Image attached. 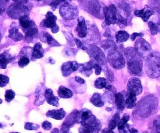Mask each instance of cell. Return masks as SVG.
Listing matches in <instances>:
<instances>
[{"label":"cell","mask_w":160,"mask_h":133,"mask_svg":"<svg viewBox=\"0 0 160 133\" xmlns=\"http://www.w3.org/2000/svg\"><path fill=\"white\" fill-rule=\"evenodd\" d=\"M158 105V100L155 96L145 97L138 104L136 111L134 112V116L138 119L148 118L153 113Z\"/></svg>","instance_id":"obj_1"},{"label":"cell","mask_w":160,"mask_h":133,"mask_svg":"<svg viewBox=\"0 0 160 133\" xmlns=\"http://www.w3.org/2000/svg\"><path fill=\"white\" fill-rule=\"evenodd\" d=\"M145 70L148 76L157 78L160 75V53L153 52L148 56L145 65Z\"/></svg>","instance_id":"obj_2"},{"label":"cell","mask_w":160,"mask_h":133,"mask_svg":"<svg viewBox=\"0 0 160 133\" xmlns=\"http://www.w3.org/2000/svg\"><path fill=\"white\" fill-rule=\"evenodd\" d=\"M108 61L116 69H121L124 67L125 63V59L123 56V55L120 52L117 51H111L108 55Z\"/></svg>","instance_id":"obj_3"},{"label":"cell","mask_w":160,"mask_h":133,"mask_svg":"<svg viewBox=\"0 0 160 133\" xmlns=\"http://www.w3.org/2000/svg\"><path fill=\"white\" fill-rule=\"evenodd\" d=\"M59 12L61 17L63 19L67 20H71L78 17V9L77 6H72L69 3H65L61 6Z\"/></svg>","instance_id":"obj_4"},{"label":"cell","mask_w":160,"mask_h":133,"mask_svg":"<svg viewBox=\"0 0 160 133\" xmlns=\"http://www.w3.org/2000/svg\"><path fill=\"white\" fill-rule=\"evenodd\" d=\"M104 11L105 22L106 25H111L117 23V8L115 5L112 4L109 6H106L103 9Z\"/></svg>","instance_id":"obj_5"},{"label":"cell","mask_w":160,"mask_h":133,"mask_svg":"<svg viewBox=\"0 0 160 133\" xmlns=\"http://www.w3.org/2000/svg\"><path fill=\"white\" fill-rule=\"evenodd\" d=\"M87 51L89 55L93 58V60H95L97 63L101 64V65H104L106 63V59L104 53L98 47L91 45L88 48H87Z\"/></svg>","instance_id":"obj_6"},{"label":"cell","mask_w":160,"mask_h":133,"mask_svg":"<svg viewBox=\"0 0 160 133\" xmlns=\"http://www.w3.org/2000/svg\"><path fill=\"white\" fill-rule=\"evenodd\" d=\"M135 50L138 54L142 58H145L150 55L151 46L144 39L140 38L137 40L135 43Z\"/></svg>","instance_id":"obj_7"},{"label":"cell","mask_w":160,"mask_h":133,"mask_svg":"<svg viewBox=\"0 0 160 133\" xmlns=\"http://www.w3.org/2000/svg\"><path fill=\"white\" fill-rule=\"evenodd\" d=\"M128 90L129 93H132L134 94L140 95L142 93V86L141 81L137 78L131 79L128 83Z\"/></svg>","instance_id":"obj_8"},{"label":"cell","mask_w":160,"mask_h":133,"mask_svg":"<svg viewBox=\"0 0 160 133\" xmlns=\"http://www.w3.org/2000/svg\"><path fill=\"white\" fill-rule=\"evenodd\" d=\"M84 125L87 126L91 133H98L102 129L101 122L94 115H92Z\"/></svg>","instance_id":"obj_9"},{"label":"cell","mask_w":160,"mask_h":133,"mask_svg":"<svg viewBox=\"0 0 160 133\" xmlns=\"http://www.w3.org/2000/svg\"><path fill=\"white\" fill-rule=\"evenodd\" d=\"M79 66L80 65L77 62H66L61 67V71H62L63 76H68L72 73L77 71Z\"/></svg>","instance_id":"obj_10"},{"label":"cell","mask_w":160,"mask_h":133,"mask_svg":"<svg viewBox=\"0 0 160 133\" xmlns=\"http://www.w3.org/2000/svg\"><path fill=\"white\" fill-rule=\"evenodd\" d=\"M88 8L89 12L92 15L98 17V18L102 17L101 14V7H100V4L98 3V1H96V0H90L88 3Z\"/></svg>","instance_id":"obj_11"},{"label":"cell","mask_w":160,"mask_h":133,"mask_svg":"<svg viewBox=\"0 0 160 133\" xmlns=\"http://www.w3.org/2000/svg\"><path fill=\"white\" fill-rule=\"evenodd\" d=\"M80 121V112L78 111H73L72 113H70L67 118L66 121H64L62 126H66L67 128H70L75 124V123H79Z\"/></svg>","instance_id":"obj_12"},{"label":"cell","mask_w":160,"mask_h":133,"mask_svg":"<svg viewBox=\"0 0 160 133\" xmlns=\"http://www.w3.org/2000/svg\"><path fill=\"white\" fill-rule=\"evenodd\" d=\"M153 14H154V10L148 6H145V8L141 9V10H136L134 12V15L136 17H141L143 20L144 22L148 21L150 17L152 15H153Z\"/></svg>","instance_id":"obj_13"},{"label":"cell","mask_w":160,"mask_h":133,"mask_svg":"<svg viewBox=\"0 0 160 133\" xmlns=\"http://www.w3.org/2000/svg\"><path fill=\"white\" fill-rule=\"evenodd\" d=\"M77 33L80 37H85L88 34V27L86 25V21L84 17H80L78 19V24L76 29Z\"/></svg>","instance_id":"obj_14"},{"label":"cell","mask_w":160,"mask_h":133,"mask_svg":"<svg viewBox=\"0 0 160 133\" xmlns=\"http://www.w3.org/2000/svg\"><path fill=\"white\" fill-rule=\"evenodd\" d=\"M56 20H57V17L52 12H48L46 16H45V19L43 20V23H43V26L45 27L52 29L55 26H57L56 25Z\"/></svg>","instance_id":"obj_15"},{"label":"cell","mask_w":160,"mask_h":133,"mask_svg":"<svg viewBox=\"0 0 160 133\" xmlns=\"http://www.w3.org/2000/svg\"><path fill=\"white\" fill-rule=\"evenodd\" d=\"M130 120V116L128 115H124L123 118L119 121L117 127H118L120 133H130V126L128 124V121Z\"/></svg>","instance_id":"obj_16"},{"label":"cell","mask_w":160,"mask_h":133,"mask_svg":"<svg viewBox=\"0 0 160 133\" xmlns=\"http://www.w3.org/2000/svg\"><path fill=\"white\" fill-rule=\"evenodd\" d=\"M95 87L98 89L106 88V90H108L109 91L113 92V93L116 92L114 87H112V85H110L105 78H98V79H97L95 83Z\"/></svg>","instance_id":"obj_17"},{"label":"cell","mask_w":160,"mask_h":133,"mask_svg":"<svg viewBox=\"0 0 160 133\" xmlns=\"http://www.w3.org/2000/svg\"><path fill=\"white\" fill-rule=\"evenodd\" d=\"M45 97L47 103L48 104H51L52 106L58 107L59 106V98L57 97L54 96L53 92L51 89H47L45 92Z\"/></svg>","instance_id":"obj_18"},{"label":"cell","mask_w":160,"mask_h":133,"mask_svg":"<svg viewBox=\"0 0 160 133\" xmlns=\"http://www.w3.org/2000/svg\"><path fill=\"white\" fill-rule=\"evenodd\" d=\"M44 55L43 48H42V44L37 43L34 46V48L31 50V58L32 60H35V59H42Z\"/></svg>","instance_id":"obj_19"},{"label":"cell","mask_w":160,"mask_h":133,"mask_svg":"<svg viewBox=\"0 0 160 133\" xmlns=\"http://www.w3.org/2000/svg\"><path fill=\"white\" fill-rule=\"evenodd\" d=\"M38 27L35 25V23H33L32 26L25 31V40L28 42L32 41L33 39L38 35Z\"/></svg>","instance_id":"obj_20"},{"label":"cell","mask_w":160,"mask_h":133,"mask_svg":"<svg viewBox=\"0 0 160 133\" xmlns=\"http://www.w3.org/2000/svg\"><path fill=\"white\" fill-rule=\"evenodd\" d=\"M46 116L53 119L61 120L66 116V112L62 108L59 109V110H52L47 112Z\"/></svg>","instance_id":"obj_21"},{"label":"cell","mask_w":160,"mask_h":133,"mask_svg":"<svg viewBox=\"0 0 160 133\" xmlns=\"http://www.w3.org/2000/svg\"><path fill=\"white\" fill-rule=\"evenodd\" d=\"M12 56L9 55L8 51H5L2 54H0V69H6L8 64L12 61Z\"/></svg>","instance_id":"obj_22"},{"label":"cell","mask_w":160,"mask_h":133,"mask_svg":"<svg viewBox=\"0 0 160 133\" xmlns=\"http://www.w3.org/2000/svg\"><path fill=\"white\" fill-rule=\"evenodd\" d=\"M19 20H20V26H21L22 29L25 31H26L27 30L29 29V28L32 26L33 23H34V21L30 20L29 17H28V15L21 17L20 19H19Z\"/></svg>","instance_id":"obj_23"},{"label":"cell","mask_w":160,"mask_h":133,"mask_svg":"<svg viewBox=\"0 0 160 133\" xmlns=\"http://www.w3.org/2000/svg\"><path fill=\"white\" fill-rule=\"evenodd\" d=\"M42 40L44 42H46L48 45L51 46H59V44L47 32H42Z\"/></svg>","instance_id":"obj_24"},{"label":"cell","mask_w":160,"mask_h":133,"mask_svg":"<svg viewBox=\"0 0 160 133\" xmlns=\"http://www.w3.org/2000/svg\"><path fill=\"white\" fill-rule=\"evenodd\" d=\"M136 101H137V97L136 95L132 93H128L126 99H125V106L129 109L133 108L136 105Z\"/></svg>","instance_id":"obj_25"},{"label":"cell","mask_w":160,"mask_h":133,"mask_svg":"<svg viewBox=\"0 0 160 133\" xmlns=\"http://www.w3.org/2000/svg\"><path fill=\"white\" fill-rule=\"evenodd\" d=\"M91 102H92V104H93L95 107H103L105 104V101H103L102 97L98 93H95V94H93V96L91 98Z\"/></svg>","instance_id":"obj_26"},{"label":"cell","mask_w":160,"mask_h":133,"mask_svg":"<svg viewBox=\"0 0 160 133\" xmlns=\"http://www.w3.org/2000/svg\"><path fill=\"white\" fill-rule=\"evenodd\" d=\"M115 102L117 104V107L118 108V110H120V112L124 109L125 107V99L123 95L121 93H116L115 95Z\"/></svg>","instance_id":"obj_27"},{"label":"cell","mask_w":160,"mask_h":133,"mask_svg":"<svg viewBox=\"0 0 160 133\" xmlns=\"http://www.w3.org/2000/svg\"><path fill=\"white\" fill-rule=\"evenodd\" d=\"M92 114L91 111L88 110V109H83L81 112H80V121L79 123L81 125H84L91 117L92 116Z\"/></svg>","instance_id":"obj_28"},{"label":"cell","mask_w":160,"mask_h":133,"mask_svg":"<svg viewBox=\"0 0 160 133\" xmlns=\"http://www.w3.org/2000/svg\"><path fill=\"white\" fill-rule=\"evenodd\" d=\"M81 67V73L85 75L86 76H89L92 73V62H89L87 64H81L80 65Z\"/></svg>","instance_id":"obj_29"},{"label":"cell","mask_w":160,"mask_h":133,"mask_svg":"<svg viewBox=\"0 0 160 133\" xmlns=\"http://www.w3.org/2000/svg\"><path fill=\"white\" fill-rule=\"evenodd\" d=\"M58 94L61 98H70L73 97V92L68 88L64 87H60L58 90Z\"/></svg>","instance_id":"obj_30"},{"label":"cell","mask_w":160,"mask_h":133,"mask_svg":"<svg viewBox=\"0 0 160 133\" xmlns=\"http://www.w3.org/2000/svg\"><path fill=\"white\" fill-rule=\"evenodd\" d=\"M101 45L104 49L106 50V51H110L109 52L113 51H117V45H115V43H114L112 40H104V41L102 42Z\"/></svg>","instance_id":"obj_31"},{"label":"cell","mask_w":160,"mask_h":133,"mask_svg":"<svg viewBox=\"0 0 160 133\" xmlns=\"http://www.w3.org/2000/svg\"><path fill=\"white\" fill-rule=\"evenodd\" d=\"M9 37L13 39L15 41H19V40L23 39V35L19 32L18 29L17 27H12L9 31Z\"/></svg>","instance_id":"obj_32"},{"label":"cell","mask_w":160,"mask_h":133,"mask_svg":"<svg viewBox=\"0 0 160 133\" xmlns=\"http://www.w3.org/2000/svg\"><path fill=\"white\" fill-rule=\"evenodd\" d=\"M130 37L129 34L126 31H120L117 33L116 34V39H117V41L118 43H122V42L127 41L128 40V38Z\"/></svg>","instance_id":"obj_33"},{"label":"cell","mask_w":160,"mask_h":133,"mask_svg":"<svg viewBox=\"0 0 160 133\" xmlns=\"http://www.w3.org/2000/svg\"><path fill=\"white\" fill-rule=\"evenodd\" d=\"M120 121V115L118 113L115 114L113 116V118H112L110 121L109 123V128L108 129H110V130H113L116 127H117V125H118L119 121Z\"/></svg>","instance_id":"obj_34"},{"label":"cell","mask_w":160,"mask_h":133,"mask_svg":"<svg viewBox=\"0 0 160 133\" xmlns=\"http://www.w3.org/2000/svg\"><path fill=\"white\" fill-rule=\"evenodd\" d=\"M44 98L45 97V94L42 93V91L41 89H38L37 92H36V101H34V104L35 105H41L44 103Z\"/></svg>","instance_id":"obj_35"},{"label":"cell","mask_w":160,"mask_h":133,"mask_svg":"<svg viewBox=\"0 0 160 133\" xmlns=\"http://www.w3.org/2000/svg\"><path fill=\"white\" fill-rule=\"evenodd\" d=\"M148 2L150 8L160 12V0H148Z\"/></svg>","instance_id":"obj_36"},{"label":"cell","mask_w":160,"mask_h":133,"mask_svg":"<svg viewBox=\"0 0 160 133\" xmlns=\"http://www.w3.org/2000/svg\"><path fill=\"white\" fill-rule=\"evenodd\" d=\"M70 2H71V0H52L51 3H50V6H51L53 10H55L57 8V6L61 3L65 4V3H70Z\"/></svg>","instance_id":"obj_37"},{"label":"cell","mask_w":160,"mask_h":133,"mask_svg":"<svg viewBox=\"0 0 160 133\" xmlns=\"http://www.w3.org/2000/svg\"><path fill=\"white\" fill-rule=\"evenodd\" d=\"M148 26L150 28V31H151V34L152 35H156V34H158L159 31V25L156 24L155 23H153L152 21H150L148 23Z\"/></svg>","instance_id":"obj_38"},{"label":"cell","mask_w":160,"mask_h":133,"mask_svg":"<svg viewBox=\"0 0 160 133\" xmlns=\"http://www.w3.org/2000/svg\"><path fill=\"white\" fill-rule=\"evenodd\" d=\"M153 133H160V116L157 117L153 121Z\"/></svg>","instance_id":"obj_39"},{"label":"cell","mask_w":160,"mask_h":133,"mask_svg":"<svg viewBox=\"0 0 160 133\" xmlns=\"http://www.w3.org/2000/svg\"><path fill=\"white\" fill-rule=\"evenodd\" d=\"M30 62V59L28 56H21L18 62V65L20 67H24L28 65Z\"/></svg>","instance_id":"obj_40"},{"label":"cell","mask_w":160,"mask_h":133,"mask_svg":"<svg viewBox=\"0 0 160 133\" xmlns=\"http://www.w3.org/2000/svg\"><path fill=\"white\" fill-rule=\"evenodd\" d=\"M15 97V93L14 91H12V90H8L6 91V94H5V99L7 102H10L11 101L13 100V98Z\"/></svg>","instance_id":"obj_41"},{"label":"cell","mask_w":160,"mask_h":133,"mask_svg":"<svg viewBox=\"0 0 160 133\" xmlns=\"http://www.w3.org/2000/svg\"><path fill=\"white\" fill-rule=\"evenodd\" d=\"M9 78L8 76L0 74V87H4L5 86L9 83Z\"/></svg>","instance_id":"obj_42"},{"label":"cell","mask_w":160,"mask_h":133,"mask_svg":"<svg viewBox=\"0 0 160 133\" xmlns=\"http://www.w3.org/2000/svg\"><path fill=\"white\" fill-rule=\"evenodd\" d=\"M24 128L25 129H27V130H36V129H39V126L38 125L34 124V123L28 122L25 124Z\"/></svg>","instance_id":"obj_43"},{"label":"cell","mask_w":160,"mask_h":133,"mask_svg":"<svg viewBox=\"0 0 160 133\" xmlns=\"http://www.w3.org/2000/svg\"><path fill=\"white\" fill-rule=\"evenodd\" d=\"M92 66H93V68L95 69V74L99 75L102 72V66L100 65V64L95 63V62H94L93 61H92Z\"/></svg>","instance_id":"obj_44"},{"label":"cell","mask_w":160,"mask_h":133,"mask_svg":"<svg viewBox=\"0 0 160 133\" xmlns=\"http://www.w3.org/2000/svg\"><path fill=\"white\" fill-rule=\"evenodd\" d=\"M74 40H75V42H76V45H77V46L78 47V48H81V49L84 50V51H87V48L84 46V44H83L81 40H78V39H77V38H75Z\"/></svg>","instance_id":"obj_45"},{"label":"cell","mask_w":160,"mask_h":133,"mask_svg":"<svg viewBox=\"0 0 160 133\" xmlns=\"http://www.w3.org/2000/svg\"><path fill=\"white\" fill-rule=\"evenodd\" d=\"M105 74L106 75V77H107V79H109V82H112V81L113 80V75H112V71H110V70L107 69L106 71L105 70Z\"/></svg>","instance_id":"obj_46"},{"label":"cell","mask_w":160,"mask_h":133,"mask_svg":"<svg viewBox=\"0 0 160 133\" xmlns=\"http://www.w3.org/2000/svg\"><path fill=\"white\" fill-rule=\"evenodd\" d=\"M79 133H91V132L88 128L87 127V126H85V125H81V128L79 129Z\"/></svg>","instance_id":"obj_47"},{"label":"cell","mask_w":160,"mask_h":133,"mask_svg":"<svg viewBox=\"0 0 160 133\" xmlns=\"http://www.w3.org/2000/svg\"><path fill=\"white\" fill-rule=\"evenodd\" d=\"M42 128L45 130H50L52 129V124L48 121H45L42 123Z\"/></svg>","instance_id":"obj_48"},{"label":"cell","mask_w":160,"mask_h":133,"mask_svg":"<svg viewBox=\"0 0 160 133\" xmlns=\"http://www.w3.org/2000/svg\"><path fill=\"white\" fill-rule=\"evenodd\" d=\"M138 37H143V34H142V33H134L131 36V39L132 40H134Z\"/></svg>","instance_id":"obj_49"},{"label":"cell","mask_w":160,"mask_h":133,"mask_svg":"<svg viewBox=\"0 0 160 133\" xmlns=\"http://www.w3.org/2000/svg\"><path fill=\"white\" fill-rule=\"evenodd\" d=\"M60 133H71V132H70V128H67V127H66V126H62Z\"/></svg>","instance_id":"obj_50"},{"label":"cell","mask_w":160,"mask_h":133,"mask_svg":"<svg viewBox=\"0 0 160 133\" xmlns=\"http://www.w3.org/2000/svg\"><path fill=\"white\" fill-rule=\"evenodd\" d=\"M75 80H76V82H78V83H80V84L85 83V81H84V79H82V78H80L79 76H76V77H75Z\"/></svg>","instance_id":"obj_51"},{"label":"cell","mask_w":160,"mask_h":133,"mask_svg":"<svg viewBox=\"0 0 160 133\" xmlns=\"http://www.w3.org/2000/svg\"><path fill=\"white\" fill-rule=\"evenodd\" d=\"M51 31H52V33H55V34H56V33H57L58 31H59V26H56L54 28L51 29Z\"/></svg>","instance_id":"obj_52"},{"label":"cell","mask_w":160,"mask_h":133,"mask_svg":"<svg viewBox=\"0 0 160 133\" xmlns=\"http://www.w3.org/2000/svg\"><path fill=\"white\" fill-rule=\"evenodd\" d=\"M102 133H114L112 132V130H110L109 129H106L102 131Z\"/></svg>","instance_id":"obj_53"},{"label":"cell","mask_w":160,"mask_h":133,"mask_svg":"<svg viewBox=\"0 0 160 133\" xmlns=\"http://www.w3.org/2000/svg\"><path fill=\"white\" fill-rule=\"evenodd\" d=\"M51 133H59V129H54L52 130V132Z\"/></svg>","instance_id":"obj_54"},{"label":"cell","mask_w":160,"mask_h":133,"mask_svg":"<svg viewBox=\"0 0 160 133\" xmlns=\"http://www.w3.org/2000/svg\"><path fill=\"white\" fill-rule=\"evenodd\" d=\"M2 12V7H1V6H0V13H1Z\"/></svg>","instance_id":"obj_55"},{"label":"cell","mask_w":160,"mask_h":133,"mask_svg":"<svg viewBox=\"0 0 160 133\" xmlns=\"http://www.w3.org/2000/svg\"><path fill=\"white\" fill-rule=\"evenodd\" d=\"M2 100L0 99V104H2Z\"/></svg>","instance_id":"obj_56"},{"label":"cell","mask_w":160,"mask_h":133,"mask_svg":"<svg viewBox=\"0 0 160 133\" xmlns=\"http://www.w3.org/2000/svg\"><path fill=\"white\" fill-rule=\"evenodd\" d=\"M0 128H2V126L1 123H0Z\"/></svg>","instance_id":"obj_57"},{"label":"cell","mask_w":160,"mask_h":133,"mask_svg":"<svg viewBox=\"0 0 160 133\" xmlns=\"http://www.w3.org/2000/svg\"><path fill=\"white\" fill-rule=\"evenodd\" d=\"M27 1H28V0H27ZM35 1H41V0H35Z\"/></svg>","instance_id":"obj_58"},{"label":"cell","mask_w":160,"mask_h":133,"mask_svg":"<svg viewBox=\"0 0 160 133\" xmlns=\"http://www.w3.org/2000/svg\"><path fill=\"white\" fill-rule=\"evenodd\" d=\"M10 133H20V132H10Z\"/></svg>","instance_id":"obj_59"},{"label":"cell","mask_w":160,"mask_h":133,"mask_svg":"<svg viewBox=\"0 0 160 133\" xmlns=\"http://www.w3.org/2000/svg\"><path fill=\"white\" fill-rule=\"evenodd\" d=\"M39 133H41V132H39Z\"/></svg>","instance_id":"obj_60"}]
</instances>
